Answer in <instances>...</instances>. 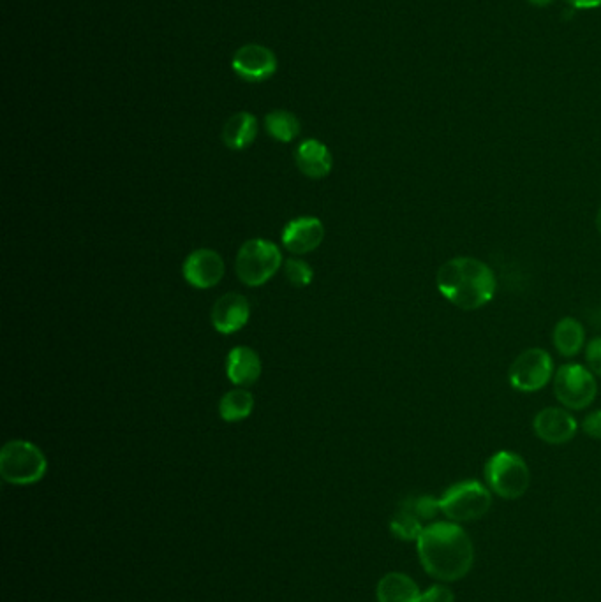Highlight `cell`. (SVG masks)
Segmentation results:
<instances>
[{"label":"cell","instance_id":"obj_1","mask_svg":"<svg viewBox=\"0 0 601 602\" xmlns=\"http://www.w3.org/2000/svg\"><path fill=\"white\" fill-rule=\"evenodd\" d=\"M416 543L425 573L439 581L462 580L475 562L473 543L459 523H432Z\"/></svg>","mask_w":601,"mask_h":602},{"label":"cell","instance_id":"obj_2","mask_svg":"<svg viewBox=\"0 0 601 602\" xmlns=\"http://www.w3.org/2000/svg\"><path fill=\"white\" fill-rule=\"evenodd\" d=\"M436 286L441 296L453 307L478 310L489 305L498 291V277L482 259L461 256L448 259L439 266Z\"/></svg>","mask_w":601,"mask_h":602},{"label":"cell","instance_id":"obj_3","mask_svg":"<svg viewBox=\"0 0 601 602\" xmlns=\"http://www.w3.org/2000/svg\"><path fill=\"white\" fill-rule=\"evenodd\" d=\"M485 479L490 492L501 499H520L529 490L531 472L526 460L513 451H498L485 463Z\"/></svg>","mask_w":601,"mask_h":602},{"label":"cell","instance_id":"obj_4","mask_svg":"<svg viewBox=\"0 0 601 602\" xmlns=\"http://www.w3.org/2000/svg\"><path fill=\"white\" fill-rule=\"evenodd\" d=\"M46 456L29 441H11L0 451V476L11 485L27 486L45 478Z\"/></svg>","mask_w":601,"mask_h":602},{"label":"cell","instance_id":"obj_5","mask_svg":"<svg viewBox=\"0 0 601 602\" xmlns=\"http://www.w3.org/2000/svg\"><path fill=\"white\" fill-rule=\"evenodd\" d=\"M441 513L453 523L476 522L489 513L492 495L478 481H461L450 486L441 497Z\"/></svg>","mask_w":601,"mask_h":602},{"label":"cell","instance_id":"obj_6","mask_svg":"<svg viewBox=\"0 0 601 602\" xmlns=\"http://www.w3.org/2000/svg\"><path fill=\"white\" fill-rule=\"evenodd\" d=\"M281 265V250L274 242L254 238L238 250L237 275L245 286H263L274 277Z\"/></svg>","mask_w":601,"mask_h":602},{"label":"cell","instance_id":"obj_7","mask_svg":"<svg viewBox=\"0 0 601 602\" xmlns=\"http://www.w3.org/2000/svg\"><path fill=\"white\" fill-rule=\"evenodd\" d=\"M554 393L566 409L584 411L598 395L596 375L579 363L563 365L557 368L554 377Z\"/></svg>","mask_w":601,"mask_h":602},{"label":"cell","instance_id":"obj_8","mask_svg":"<svg viewBox=\"0 0 601 602\" xmlns=\"http://www.w3.org/2000/svg\"><path fill=\"white\" fill-rule=\"evenodd\" d=\"M554 377V360L542 347H531L520 353L508 370V382L520 393L543 390Z\"/></svg>","mask_w":601,"mask_h":602},{"label":"cell","instance_id":"obj_9","mask_svg":"<svg viewBox=\"0 0 601 602\" xmlns=\"http://www.w3.org/2000/svg\"><path fill=\"white\" fill-rule=\"evenodd\" d=\"M533 430L540 441L550 446H561L575 439L579 432V423L572 414L559 407H547L536 414Z\"/></svg>","mask_w":601,"mask_h":602},{"label":"cell","instance_id":"obj_10","mask_svg":"<svg viewBox=\"0 0 601 602\" xmlns=\"http://www.w3.org/2000/svg\"><path fill=\"white\" fill-rule=\"evenodd\" d=\"M231 67L242 80L258 83L274 76L277 71V59L267 46L245 45L235 52Z\"/></svg>","mask_w":601,"mask_h":602},{"label":"cell","instance_id":"obj_11","mask_svg":"<svg viewBox=\"0 0 601 602\" xmlns=\"http://www.w3.org/2000/svg\"><path fill=\"white\" fill-rule=\"evenodd\" d=\"M184 277L187 282L198 289H210L217 286L224 277L223 257L216 250H194L184 263Z\"/></svg>","mask_w":601,"mask_h":602},{"label":"cell","instance_id":"obj_12","mask_svg":"<svg viewBox=\"0 0 601 602\" xmlns=\"http://www.w3.org/2000/svg\"><path fill=\"white\" fill-rule=\"evenodd\" d=\"M281 238L282 245L293 254H307L320 247L325 238V228L316 217H300L286 224Z\"/></svg>","mask_w":601,"mask_h":602},{"label":"cell","instance_id":"obj_13","mask_svg":"<svg viewBox=\"0 0 601 602\" xmlns=\"http://www.w3.org/2000/svg\"><path fill=\"white\" fill-rule=\"evenodd\" d=\"M251 316L249 301L242 294H224L212 309V324L219 333L233 335L242 330Z\"/></svg>","mask_w":601,"mask_h":602},{"label":"cell","instance_id":"obj_14","mask_svg":"<svg viewBox=\"0 0 601 602\" xmlns=\"http://www.w3.org/2000/svg\"><path fill=\"white\" fill-rule=\"evenodd\" d=\"M297 166L307 178L320 180L330 175L334 159L325 143L318 140H305L295 150Z\"/></svg>","mask_w":601,"mask_h":602},{"label":"cell","instance_id":"obj_15","mask_svg":"<svg viewBox=\"0 0 601 602\" xmlns=\"http://www.w3.org/2000/svg\"><path fill=\"white\" fill-rule=\"evenodd\" d=\"M226 374L237 386H251L260 379L261 360L251 347H235L228 354Z\"/></svg>","mask_w":601,"mask_h":602},{"label":"cell","instance_id":"obj_16","mask_svg":"<svg viewBox=\"0 0 601 602\" xmlns=\"http://www.w3.org/2000/svg\"><path fill=\"white\" fill-rule=\"evenodd\" d=\"M378 602H422V592L408 574L388 573L376 588Z\"/></svg>","mask_w":601,"mask_h":602},{"label":"cell","instance_id":"obj_17","mask_svg":"<svg viewBox=\"0 0 601 602\" xmlns=\"http://www.w3.org/2000/svg\"><path fill=\"white\" fill-rule=\"evenodd\" d=\"M552 342L563 358H573L586 346V330L575 317H563L554 328Z\"/></svg>","mask_w":601,"mask_h":602},{"label":"cell","instance_id":"obj_18","mask_svg":"<svg viewBox=\"0 0 601 602\" xmlns=\"http://www.w3.org/2000/svg\"><path fill=\"white\" fill-rule=\"evenodd\" d=\"M258 136V120L247 111H240L224 124L223 141L231 150H244Z\"/></svg>","mask_w":601,"mask_h":602},{"label":"cell","instance_id":"obj_19","mask_svg":"<svg viewBox=\"0 0 601 602\" xmlns=\"http://www.w3.org/2000/svg\"><path fill=\"white\" fill-rule=\"evenodd\" d=\"M254 409V397L247 390L237 388L231 390L221 398L219 414L228 423H237L242 419L249 418Z\"/></svg>","mask_w":601,"mask_h":602},{"label":"cell","instance_id":"obj_20","mask_svg":"<svg viewBox=\"0 0 601 602\" xmlns=\"http://www.w3.org/2000/svg\"><path fill=\"white\" fill-rule=\"evenodd\" d=\"M265 127L274 140L290 143L300 134V122L290 111L275 110L265 118Z\"/></svg>","mask_w":601,"mask_h":602},{"label":"cell","instance_id":"obj_21","mask_svg":"<svg viewBox=\"0 0 601 602\" xmlns=\"http://www.w3.org/2000/svg\"><path fill=\"white\" fill-rule=\"evenodd\" d=\"M423 529L425 527L422 522L404 506L399 507V511L390 522L392 534L402 541H418V537L422 536Z\"/></svg>","mask_w":601,"mask_h":602},{"label":"cell","instance_id":"obj_22","mask_svg":"<svg viewBox=\"0 0 601 602\" xmlns=\"http://www.w3.org/2000/svg\"><path fill=\"white\" fill-rule=\"evenodd\" d=\"M401 506L409 509L411 513L415 514L416 518L420 522H427V520H434L439 513H441V504L439 499L431 497V495H420V497H409L404 500Z\"/></svg>","mask_w":601,"mask_h":602},{"label":"cell","instance_id":"obj_23","mask_svg":"<svg viewBox=\"0 0 601 602\" xmlns=\"http://www.w3.org/2000/svg\"><path fill=\"white\" fill-rule=\"evenodd\" d=\"M284 270H286V277L295 287L309 286L314 279L311 265H307L302 259H288Z\"/></svg>","mask_w":601,"mask_h":602},{"label":"cell","instance_id":"obj_24","mask_svg":"<svg viewBox=\"0 0 601 602\" xmlns=\"http://www.w3.org/2000/svg\"><path fill=\"white\" fill-rule=\"evenodd\" d=\"M587 368L596 377H601V337H596L586 347Z\"/></svg>","mask_w":601,"mask_h":602},{"label":"cell","instance_id":"obj_25","mask_svg":"<svg viewBox=\"0 0 601 602\" xmlns=\"http://www.w3.org/2000/svg\"><path fill=\"white\" fill-rule=\"evenodd\" d=\"M422 602H455V594L446 585H434L422 594Z\"/></svg>","mask_w":601,"mask_h":602},{"label":"cell","instance_id":"obj_26","mask_svg":"<svg viewBox=\"0 0 601 602\" xmlns=\"http://www.w3.org/2000/svg\"><path fill=\"white\" fill-rule=\"evenodd\" d=\"M582 430L594 441H601V409L589 412L586 418L582 419Z\"/></svg>","mask_w":601,"mask_h":602},{"label":"cell","instance_id":"obj_27","mask_svg":"<svg viewBox=\"0 0 601 602\" xmlns=\"http://www.w3.org/2000/svg\"><path fill=\"white\" fill-rule=\"evenodd\" d=\"M572 4L575 9H596L601 8V0H566Z\"/></svg>","mask_w":601,"mask_h":602},{"label":"cell","instance_id":"obj_28","mask_svg":"<svg viewBox=\"0 0 601 602\" xmlns=\"http://www.w3.org/2000/svg\"><path fill=\"white\" fill-rule=\"evenodd\" d=\"M529 2H531V4H535V6H540V8H545V6L552 4L554 0H529Z\"/></svg>","mask_w":601,"mask_h":602},{"label":"cell","instance_id":"obj_29","mask_svg":"<svg viewBox=\"0 0 601 602\" xmlns=\"http://www.w3.org/2000/svg\"><path fill=\"white\" fill-rule=\"evenodd\" d=\"M596 229H598V231H600V235H601V208H600V210H598V215H596Z\"/></svg>","mask_w":601,"mask_h":602}]
</instances>
